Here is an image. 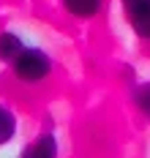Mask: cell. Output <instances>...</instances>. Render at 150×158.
<instances>
[{"label": "cell", "instance_id": "obj_4", "mask_svg": "<svg viewBox=\"0 0 150 158\" xmlns=\"http://www.w3.org/2000/svg\"><path fill=\"white\" fill-rule=\"evenodd\" d=\"M60 6L71 19L79 22H93L104 11V0H60Z\"/></svg>", "mask_w": 150, "mask_h": 158}, {"label": "cell", "instance_id": "obj_6", "mask_svg": "<svg viewBox=\"0 0 150 158\" xmlns=\"http://www.w3.org/2000/svg\"><path fill=\"white\" fill-rule=\"evenodd\" d=\"M17 131H19V117H17V112L11 109L8 104H3V101H0V147H6V144L14 142Z\"/></svg>", "mask_w": 150, "mask_h": 158}, {"label": "cell", "instance_id": "obj_1", "mask_svg": "<svg viewBox=\"0 0 150 158\" xmlns=\"http://www.w3.org/2000/svg\"><path fill=\"white\" fill-rule=\"evenodd\" d=\"M8 71H11V77H14L17 85H22V87H38V85H44L52 77L55 60H52V55L44 47H25L14 57V63L8 65Z\"/></svg>", "mask_w": 150, "mask_h": 158}, {"label": "cell", "instance_id": "obj_5", "mask_svg": "<svg viewBox=\"0 0 150 158\" xmlns=\"http://www.w3.org/2000/svg\"><path fill=\"white\" fill-rule=\"evenodd\" d=\"M25 47H27V44H25V38H22L17 30H0V63L11 65L14 57H17Z\"/></svg>", "mask_w": 150, "mask_h": 158}, {"label": "cell", "instance_id": "obj_3", "mask_svg": "<svg viewBox=\"0 0 150 158\" xmlns=\"http://www.w3.org/2000/svg\"><path fill=\"white\" fill-rule=\"evenodd\" d=\"M19 158H60V139L52 128L35 131L33 139L22 147Z\"/></svg>", "mask_w": 150, "mask_h": 158}, {"label": "cell", "instance_id": "obj_2", "mask_svg": "<svg viewBox=\"0 0 150 158\" xmlns=\"http://www.w3.org/2000/svg\"><path fill=\"white\" fill-rule=\"evenodd\" d=\"M120 11L134 35L150 44V0H120Z\"/></svg>", "mask_w": 150, "mask_h": 158}, {"label": "cell", "instance_id": "obj_7", "mask_svg": "<svg viewBox=\"0 0 150 158\" xmlns=\"http://www.w3.org/2000/svg\"><path fill=\"white\" fill-rule=\"evenodd\" d=\"M131 104H134V109L139 112V117H145V120L150 123V79H148V82L134 85V90H131Z\"/></svg>", "mask_w": 150, "mask_h": 158}]
</instances>
